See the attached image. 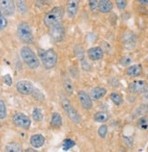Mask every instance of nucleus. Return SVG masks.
Returning <instances> with one entry per match:
<instances>
[{
    "label": "nucleus",
    "instance_id": "1",
    "mask_svg": "<svg viewBox=\"0 0 148 152\" xmlns=\"http://www.w3.org/2000/svg\"><path fill=\"white\" fill-rule=\"evenodd\" d=\"M20 56L24 63L31 69H36L40 66V60L37 55L28 46H24L20 49Z\"/></svg>",
    "mask_w": 148,
    "mask_h": 152
},
{
    "label": "nucleus",
    "instance_id": "2",
    "mask_svg": "<svg viewBox=\"0 0 148 152\" xmlns=\"http://www.w3.org/2000/svg\"><path fill=\"white\" fill-rule=\"evenodd\" d=\"M38 56L41 59V62L46 69H52L54 68L58 61L57 53L52 49H39L38 50Z\"/></svg>",
    "mask_w": 148,
    "mask_h": 152
},
{
    "label": "nucleus",
    "instance_id": "3",
    "mask_svg": "<svg viewBox=\"0 0 148 152\" xmlns=\"http://www.w3.org/2000/svg\"><path fill=\"white\" fill-rule=\"evenodd\" d=\"M17 37L21 42L26 45H32L35 42V36L31 26L28 22H20L17 28Z\"/></svg>",
    "mask_w": 148,
    "mask_h": 152
},
{
    "label": "nucleus",
    "instance_id": "4",
    "mask_svg": "<svg viewBox=\"0 0 148 152\" xmlns=\"http://www.w3.org/2000/svg\"><path fill=\"white\" fill-rule=\"evenodd\" d=\"M64 18V8L62 7H55L50 9L44 17V24L46 27H49L60 23Z\"/></svg>",
    "mask_w": 148,
    "mask_h": 152
},
{
    "label": "nucleus",
    "instance_id": "5",
    "mask_svg": "<svg viewBox=\"0 0 148 152\" xmlns=\"http://www.w3.org/2000/svg\"><path fill=\"white\" fill-rule=\"evenodd\" d=\"M60 103L62 106V108L64 109L65 113L66 114V116L70 118V120L78 125L82 122V118L80 116V114L78 113L77 110L73 107V105L71 104V102L67 99L65 96H62L60 99Z\"/></svg>",
    "mask_w": 148,
    "mask_h": 152
},
{
    "label": "nucleus",
    "instance_id": "6",
    "mask_svg": "<svg viewBox=\"0 0 148 152\" xmlns=\"http://www.w3.org/2000/svg\"><path fill=\"white\" fill-rule=\"evenodd\" d=\"M49 34L52 40L56 43H59L64 40L65 36V28L62 22L57 23L49 27Z\"/></svg>",
    "mask_w": 148,
    "mask_h": 152
},
{
    "label": "nucleus",
    "instance_id": "7",
    "mask_svg": "<svg viewBox=\"0 0 148 152\" xmlns=\"http://www.w3.org/2000/svg\"><path fill=\"white\" fill-rule=\"evenodd\" d=\"M14 125L22 129H29L31 127V119L28 116L22 112H16L12 117Z\"/></svg>",
    "mask_w": 148,
    "mask_h": 152
},
{
    "label": "nucleus",
    "instance_id": "8",
    "mask_svg": "<svg viewBox=\"0 0 148 152\" xmlns=\"http://www.w3.org/2000/svg\"><path fill=\"white\" fill-rule=\"evenodd\" d=\"M0 9L5 17H12L16 13L15 0H0Z\"/></svg>",
    "mask_w": 148,
    "mask_h": 152
},
{
    "label": "nucleus",
    "instance_id": "9",
    "mask_svg": "<svg viewBox=\"0 0 148 152\" xmlns=\"http://www.w3.org/2000/svg\"><path fill=\"white\" fill-rule=\"evenodd\" d=\"M16 88L18 93L25 96H28V95H32L35 89V86L29 80H19L17 83Z\"/></svg>",
    "mask_w": 148,
    "mask_h": 152
},
{
    "label": "nucleus",
    "instance_id": "10",
    "mask_svg": "<svg viewBox=\"0 0 148 152\" xmlns=\"http://www.w3.org/2000/svg\"><path fill=\"white\" fill-rule=\"evenodd\" d=\"M148 88V83L145 80H134L131 82L128 89L133 94H143Z\"/></svg>",
    "mask_w": 148,
    "mask_h": 152
},
{
    "label": "nucleus",
    "instance_id": "11",
    "mask_svg": "<svg viewBox=\"0 0 148 152\" xmlns=\"http://www.w3.org/2000/svg\"><path fill=\"white\" fill-rule=\"evenodd\" d=\"M80 0H66L65 12L69 18H75L79 11Z\"/></svg>",
    "mask_w": 148,
    "mask_h": 152
},
{
    "label": "nucleus",
    "instance_id": "12",
    "mask_svg": "<svg viewBox=\"0 0 148 152\" xmlns=\"http://www.w3.org/2000/svg\"><path fill=\"white\" fill-rule=\"evenodd\" d=\"M77 96L79 102L81 104L82 107L86 110H90L93 107V99L91 96L84 90H79L77 92Z\"/></svg>",
    "mask_w": 148,
    "mask_h": 152
},
{
    "label": "nucleus",
    "instance_id": "13",
    "mask_svg": "<svg viewBox=\"0 0 148 152\" xmlns=\"http://www.w3.org/2000/svg\"><path fill=\"white\" fill-rule=\"evenodd\" d=\"M87 57L92 61H97L101 60L104 58V51L100 47H93L90 48L87 52Z\"/></svg>",
    "mask_w": 148,
    "mask_h": 152
},
{
    "label": "nucleus",
    "instance_id": "14",
    "mask_svg": "<svg viewBox=\"0 0 148 152\" xmlns=\"http://www.w3.org/2000/svg\"><path fill=\"white\" fill-rule=\"evenodd\" d=\"M29 142L34 148H40L45 145L46 139L42 134H34L31 136Z\"/></svg>",
    "mask_w": 148,
    "mask_h": 152
},
{
    "label": "nucleus",
    "instance_id": "15",
    "mask_svg": "<svg viewBox=\"0 0 148 152\" xmlns=\"http://www.w3.org/2000/svg\"><path fill=\"white\" fill-rule=\"evenodd\" d=\"M114 8V4L111 0H99L98 11L102 14H109Z\"/></svg>",
    "mask_w": 148,
    "mask_h": 152
},
{
    "label": "nucleus",
    "instance_id": "16",
    "mask_svg": "<svg viewBox=\"0 0 148 152\" xmlns=\"http://www.w3.org/2000/svg\"><path fill=\"white\" fill-rule=\"evenodd\" d=\"M143 73V66L141 64H136L129 66L126 68V75L131 77H140Z\"/></svg>",
    "mask_w": 148,
    "mask_h": 152
},
{
    "label": "nucleus",
    "instance_id": "17",
    "mask_svg": "<svg viewBox=\"0 0 148 152\" xmlns=\"http://www.w3.org/2000/svg\"><path fill=\"white\" fill-rule=\"evenodd\" d=\"M106 93H107L106 88H104L103 87H96V88H94L91 90L90 96L93 100H99L104 98V96L106 95Z\"/></svg>",
    "mask_w": 148,
    "mask_h": 152
},
{
    "label": "nucleus",
    "instance_id": "18",
    "mask_svg": "<svg viewBox=\"0 0 148 152\" xmlns=\"http://www.w3.org/2000/svg\"><path fill=\"white\" fill-rule=\"evenodd\" d=\"M63 125V118L62 116L58 112H54L51 117L50 120V126L53 129H59Z\"/></svg>",
    "mask_w": 148,
    "mask_h": 152
},
{
    "label": "nucleus",
    "instance_id": "19",
    "mask_svg": "<svg viewBox=\"0 0 148 152\" xmlns=\"http://www.w3.org/2000/svg\"><path fill=\"white\" fill-rule=\"evenodd\" d=\"M16 2V9L22 16H25L28 12V5L26 0H15Z\"/></svg>",
    "mask_w": 148,
    "mask_h": 152
},
{
    "label": "nucleus",
    "instance_id": "20",
    "mask_svg": "<svg viewBox=\"0 0 148 152\" xmlns=\"http://www.w3.org/2000/svg\"><path fill=\"white\" fill-rule=\"evenodd\" d=\"M94 120L97 123H105L109 120V115L105 111H97L94 114Z\"/></svg>",
    "mask_w": 148,
    "mask_h": 152
},
{
    "label": "nucleus",
    "instance_id": "21",
    "mask_svg": "<svg viewBox=\"0 0 148 152\" xmlns=\"http://www.w3.org/2000/svg\"><path fill=\"white\" fill-rule=\"evenodd\" d=\"M110 99L111 101L117 107L121 106L124 103V99H123V96L117 93V92H113L110 94Z\"/></svg>",
    "mask_w": 148,
    "mask_h": 152
},
{
    "label": "nucleus",
    "instance_id": "22",
    "mask_svg": "<svg viewBox=\"0 0 148 152\" xmlns=\"http://www.w3.org/2000/svg\"><path fill=\"white\" fill-rule=\"evenodd\" d=\"M32 118L36 122L42 121L44 118V114H43L42 109L39 108V107H35L33 109V112H32Z\"/></svg>",
    "mask_w": 148,
    "mask_h": 152
},
{
    "label": "nucleus",
    "instance_id": "23",
    "mask_svg": "<svg viewBox=\"0 0 148 152\" xmlns=\"http://www.w3.org/2000/svg\"><path fill=\"white\" fill-rule=\"evenodd\" d=\"M5 151H7V152H20V151H22V147L17 143L12 142V143H9V144H7L6 146Z\"/></svg>",
    "mask_w": 148,
    "mask_h": 152
},
{
    "label": "nucleus",
    "instance_id": "24",
    "mask_svg": "<svg viewBox=\"0 0 148 152\" xmlns=\"http://www.w3.org/2000/svg\"><path fill=\"white\" fill-rule=\"evenodd\" d=\"M136 125H137L138 129H140L142 130L148 129V118L145 116L141 117L140 118H138V120L136 122Z\"/></svg>",
    "mask_w": 148,
    "mask_h": 152
},
{
    "label": "nucleus",
    "instance_id": "25",
    "mask_svg": "<svg viewBox=\"0 0 148 152\" xmlns=\"http://www.w3.org/2000/svg\"><path fill=\"white\" fill-rule=\"evenodd\" d=\"M75 146V142L73 140H71V139H65V140H64L63 145H62L63 149L65 150V151L69 150L70 148H72Z\"/></svg>",
    "mask_w": 148,
    "mask_h": 152
},
{
    "label": "nucleus",
    "instance_id": "26",
    "mask_svg": "<svg viewBox=\"0 0 148 152\" xmlns=\"http://www.w3.org/2000/svg\"><path fill=\"white\" fill-rule=\"evenodd\" d=\"M64 88L65 89V91L68 93L69 95H72L73 92H74V87L72 85V82L70 79L68 78H65L64 80Z\"/></svg>",
    "mask_w": 148,
    "mask_h": 152
},
{
    "label": "nucleus",
    "instance_id": "27",
    "mask_svg": "<svg viewBox=\"0 0 148 152\" xmlns=\"http://www.w3.org/2000/svg\"><path fill=\"white\" fill-rule=\"evenodd\" d=\"M115 6L119 11H124L128 5V0H115Z\"/></svg>",
    "mask_w": 148,
    "mask_h": 152
},
{
    "label": "nucleus",
    "instance_id": "28",
    "mask_svg": "<svg viewBox=\"0 0 148 152\" xmlns=\"http://www.w3.org/2000/svg\"><path fill=\"white\" fill-rule=\"evenodd\" d=\"M32 95H33V96H34V99H36L38 100V101L43 102V101L46 100L45 95H44L41 91H40L39 89H37V88H35V89H34Z\"/></svg>",
    "mask_w": 148,
    "mask_h": 152
},
{
    "label": "nucleus",
    "instance_id": "29",
    "mask_svg": "<svg viewBox=\"0 0 148 152\" xmlns=\"http://www.w3.org/2000/svg\"><path fill=\"white\" fill-rule=\"evenodd\" d=\"M107 132H108V127H107L105 124L103 123V125H101L99 127L98 130H97V134H98V136L101 137V139H105Z\"/></svg>",
    "mask_w": 148,
    "mask_h": 152
},
{
    "label": "nucleus",
    "instance_id": "30",
    "mask_svg": "<svg viewBox=\"0 0 148 152\" xmlns=\"http://www.w3.org/2000/svg\"><path fill=\"white\" fill-rule=\"evenodd\" d=\"M7 118V106L4 100L0 99V120Z\"/></svg>",
    "mask_w": 148,
    "mask_h": 152
},
{
    "label": "nucleus",
    "instance_id": "31",
    "mask_svg": "<svg viewBox=\"0 0 148 152\" xmlns=\"http://www.w3.org/2000/svg\"><path fill=\"white\" fill-rule=\"evenodd\" d=\"M88 7L91 12L96 13L98 11V0H88Z\"/></svg>",
    "mask_w": 148,
    "mask_h": 152
},
{
    "label": "nucleus",
    "instance_id": "32",
    "mask_svg": "<svg viewBox=\"0 0 148 152\" xmlns=\"http://www.w3.org/2000/svg\"><path fill=\"white\" fill-rule=\"evenodd\" d=\"M75 56L76 58L81 61L82 59L85 58V52L83 50V48L80 47V46H76L75 48Z\"/></svg>",
    "mask_w": 148,
    "mask_h": 152
},
{
    "label": "nucleus",
    "instance_id": "33",
    "mask_svg": "<svg viewBox=\"0 0 148 152\" xmlns=\"http://www.w3.org/2000/svg\"><path fill=\"white\" fill-rule=\"evenodd\" d=\"M7 19L6 18V17L3 15V13L1 11V9H0V31L4 30L6 27L7 26Z\"/></svg>",
    "mask_w": 148,
    "mask_h": 152
},
{
    "label": "nucleus",
    "instance_id": "34",
    "mask_svg": "<svg viewBox=\"0 0 148 152\" xmlns=\"http://www.w3.org/2000/svg\"><path fill=\"white\" fill-rule=\"evenodd\" d=\"M3 82L5 83L7 86L10 87L13 84V78H12V77L9 74H7V75L3 76Z\"/></svg>",
    "mask_w": 148,
    "mask_h": 152
},
{
    "label": "nucleus",
    "instance_id": "35",
    "mask_svg": "<svg viewBox=\"0 0 148 152\" xmlns=\"http://www.w3.org/2000/svg\"><path fill=\"white\" fill-rule=\"evenodd\" d=\"M123 140H124L125 144H126L128 148H130V147H132V146H133V137H126V136H124V137H123Z\"/></svg>",
    "mask_w": 148,
    "mask_h": 152
},
{
    "label": "nucleus",
    "instance_id": "36",
    "mask_svg": "<svg viewBox=\"0 0 148 152\" xmlns=\"http://www.w3.org/2000/svg\"><path fill=\"white\" fill-rule=\"evenodd\" d=\"M130 63H131V58H128V57H125V58H123L122 59L120 60V64L122 66H128Z\"/></svg>",
    "mask_w": 148,
    "mask_h": 152
},
{
    "label": "nucleus",
    "instance_id": "37",
    "mask_svg": "<svg viewBox=\"0 0 148 152\" xmlns=\"http://www.w3.org/2000/svg\"><path fill=\"white\" fill-rule=\"evenodd\" d=\"M36 3L38 7H43L46 4V0H36Z\"/></svg>",
    "mask_w": 148,
    "mask_h": 152
},
{
    "label": "nucleus",
    "instance_id": "38",
    "mask_svg": "<svg viewBox=\"0 0 148 152\" xmlns=\"http://www.w3.org/2000/svg\"><path fill=\"white\" fill-rule=\"evenodd\" d=\"M138 2L143 6H148V0H138Z\"/></svg>",
    "mask_w": 148,
    "mask_h": 152
},
{
    "label": "nucleus",
    "instance_id": "39",
    "mask_svg": "<svg viewBox=\"0 0 148 152\" xmlns=\"http://www.w3.org/2000/svg\"><path fill=\"white\" fill-rule=\"evenodd\" d=\"M144 99L148 100V88L145 90V92L144 93Z\"/></svg>",
    "mask_w": 148,
    "mask_h": 152
},
{
    "label": "nucleus",
    "instance_id": "40",
    "mask_svg": "<svg viewBox=\"0 0 148 152\" xmlns=\"http://www.w3.org/2000/svg\"><path fill=\"white\" fill-rule=\"evenodd\" d=\"M25 151H36V149H33V148H28Z\"/></svg>",
    "mask_w": 148,
    "mask_h": 152
},
{
    "label": "nucleus",
    "instance_id": "41",
    "mask_svg": "<svg viewBox=\"0 0 148 152\" xmlns=\"http://www.w3.org/2000/svg\"><path fill=\"white\" fill-rule=\"evenodd\" d=\"M147 83H148V75H147Z\"/></svg>",
    "mask_w": 148,
    "mask_h": 152
},
{
    "label": "nucleus",
    "instance_id": "42",
    "mask_svg": "<svg viewBox=\"0 0 148 152\" xmlns=\"http://www.w3.org/2000/svg\"><path fill=\"white\" fill-rule=\"evenodd\" d=\"M146 106H147V109H148V104H147V105H146Z\"/></svg>",
    "mask_w": 148,
    "mask_h": 152
}]
</instances>
